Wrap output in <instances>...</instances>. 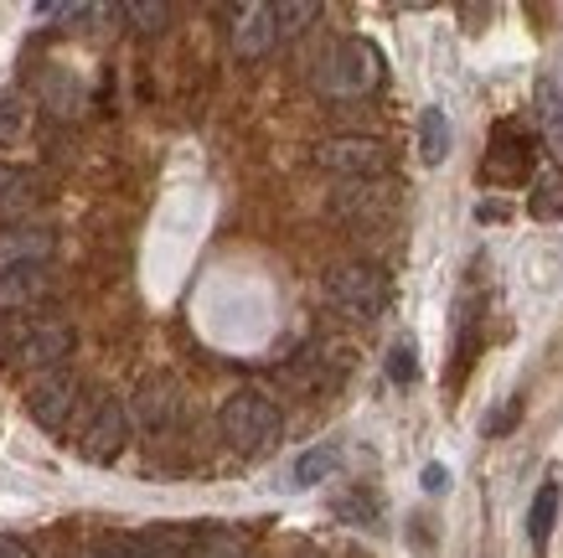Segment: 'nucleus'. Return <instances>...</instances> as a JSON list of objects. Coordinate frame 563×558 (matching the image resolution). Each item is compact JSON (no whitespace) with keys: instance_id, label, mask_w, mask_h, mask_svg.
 Listing matches in <instances>:
<instances>
[{"instance_id":"obj_1","label":"nucleus","mask_w":563,"mask_h":558,"mask_svg":"<svg viewBox=\"0 0 563 558\" xmlns=\"http://www.w3.org/2000/svg\"><path fill=\"white\" fill-rule=\"evenodd\" d=\"M218 429H222V440L233 445L239 456L258 460V456H269L274 445H279V435H285V414H279V404H274L269 393L239 389L228 404H222Z\"/></svg>"},{"instance_id":"obj_2","label":"nucleus","mask_w":563,"mask_h":558,"mask_svg":"<svg viewBox=\"0 0 563 558\" xmlns=\"http://www.w3.org/2000/svg\"><path fill=\"white\" fill-rule=\"evenodd\" d=\"M383 84V52L367 36H342L321 52L316 63V88L325 99H367Z\"/></svg>"},{"instance_id":"obj_3","label":"nucleus","mask_w":563,"mask_h":558,"mask_svg":"<svg viewBox=\"0 0 563 558\" xmlns=\"http://www.w3.org/2000/svg\"><path fill=\"white\" fill-rule=\"evenodd\" d=\"M0 362H11V368L21 372H52L63 368V357L73 352V326L57 321V316H26V321H16L11 331H5V341H0Z\"/></svg>"},{"instance_id":"obj_4","label":"nucleus","mask_w":563,"mask_h":558,"mask_svg":"<svg viewBox=\"0 0 563 558\" xmlns=\"http://www.w3.org/2000/svg\"><path fill=\"white\" fill-rule=\"evenodd\" d=\"M325 305L346 321H373L388 305V280L373 264H342V270L325 274Z\"/></svg>"},{"instance_id":"obj_5","label":"nucleus","mask_w":563,"mask_h":558,"mask_svg":"<svg viewBox=\"0 0 563 558\" xmlns=\"http://www.w3.org/2000/svg\"><path fill=\"white\" fill-rule=\"evenodd\" d=\"M316 166L342 176V182H373L388 171V151L383 140H367V135H336V140H321L316 145Z\"/></svg>"},{"instance_id":"obj_6","label":"nucleus","mask_w":563,"mask_h":558,"mask_svg":"<svg viewBox=\"0 0 563 558\" xmlns=\"http://www.w3.org/2000/svg\"><path fill=\"white\" fill-rule=\"evenodd\" d=\"M78 404V378L68 368H52V372H36L26 378V414H32L42 429H63Z\"/></svg>"},{"instance_id":"obj_7","label":"nucleus","mask_w":563,"mask_h":558,"mask_svg":"<svg viewBox=\"0 0 563 558\" xmlns=\"http://www.w3.org/2000/svg\"><path fill=\"white\" fill-rule=\"evenodd\" d=\"M124 440H130V408H124L120 398H99L84 424V435H78V456L103 466V460L120 456Z\"/></svg>"},{"instance_id":"obj_8","label":"nucleus","mask_w":563,"mask_h":558,"mask_svg":"<svg viewBox=\"0 0 563 558\" xmlns=\"http://www.w3.org/2000/svg\"><path fill=\"white\" fill-rule=\"evenodd\" d=\"M481 176H486L492 186H512V182H528V176H532V145L517 135L512 124H496L492 151H486Z\"/></svg>"},{"instance_id":"obj_9","label":"nucleus","mask_w":563,"mask_h":558,"mask_svg":"<svg viewBox=\"0 0 563 558\" xmlns=\"http://www.w3.org/2000/svg\"><path fill=\"white\" fill-rule=\"evenodd\" d=\"M181 419V389L172 378H145L135 389V424L145 435H166Z\"/></svg>"},{"instance_id":"obj_10","label":"nucleus","mask_w":563,"mask_h":558,"mask_svg":"<svg viewBox=\"0 0 563 558\" xmlns=\"http://www.w3.org/2000/svg\"><path fill=\"white\" fill-rule=\"evenodd\" d=\"M233 52H239L243 63H254L264 52L274 47V36H279V11L274 6H239L233 11Z\"/></svg>"},{"instance_id":"obj_11","label":"nucleus","mask_w":563,"mask_h":558,"mask_svg":"<svg viewBox=\"0 0 563 558\" xmlns=\"http://www.w3.org/2000/svg\"><path fill=\"white\" fill-rule=\"evenodd\" d=\"M47 254H52V228L47 222H11V228H0V270L47 264Z\"/></svg>"},{"instance_id":"obj_12","label":"nucleus","mask_w":563,"mask_h":558,"mask_svg":"<svg viewBox=\"0 0 563 558\" xmlns=\"http://www.w3.org/2000/svg\"><path fill=\"white\" fill-rule=\"evenodd\" d=\"M52 295V270L47 264H16L0 270V310H32L36 300Z\"/></svg>"},{"instance_id":"obj_13","label":"nucleus","mask_w":563,"mask_h":558,"mask_svg":"<svg viewBox=\"0 0 563 558\" xmlns=\"http://www.w3.org/2000/svg\"><path fill=\"white\" fill-rule=\"evenodd\" d=\"M36 171L26 166H0V228H11V222H32L26 212L36 207Z\"/></svg>"},{"instance_id":"obj_14","label":"nucleus","mask_w":563,"mask_h":558,"mask_svg":"<svg viewBox=\"0 0 563 558\" xmlns=\"http://www.w3.org/2000/svg\"><path fill=\"white\" fill-rule=\"evenodd\" d=\"M130 548H135V558H191V548H197V527H172V523L145 527Z\"/></svg>"},{"instance_id":"obj_15","label":"nucleus","mask_w":563,"mask_h":558,"mask_svg":"<svg viewBox=\"0 0 563 558\" xmlns=\"http://www.w3.org/2000/svg\"><path fill=\"white\" fill-rule=\"evenodd\" d=\"M559 502H563L559 475H548L543 486L532 491V507H528V538H532V548H538V554H543L548 538H553V523H559Z\"/></svg>"},{"instance_id":"obj_16","label":"nucleus","mask_w":563,"mask_h":558,"mask_svg":"<svg viewBox=\"0 0 563 558\" xmlns=\"http://www.w3.org/2000/svg\"><path fill=\"white\" fill-rule=\"evenodd\" d=\"M528 212L538 222H559L563 218V166H543L538 176H532Z\"/></svg>"},{"instance_id":"obj_17","label":"nucleus","mask_w":563,"mask_h":558,"mask_svg":"<svg viewBox=\"0 0 563 558\" xmlns=\"http://www.w3.org/2000/svg\"><path fill=\"white\" fill-rule=\"evenodd\" d=\"M342 471V445H316V450H306V456L295 460L290 471V486H321V481H331V475Z\"/></svg>"},{"instance_id":"obj_18","label":"nucleus","mask_w":563,"mask_h":558,"mask_svg":"<svg viewBox=\"0 0 563 558\" xmlns=\"http://www.w3.org/2000/svg\"><path fill=\"white\" fill-rule=\"evenodd\" d=\"M419 155H424V166H440L444 155H450V119L434 103L419 114Z\"/></svg>"},{"instance_id":"obj_19","label":"nucleus","mask_w":563,"mask_h":558,"mask_svg":"<svg viewBox=\"0 0 563 558\" xmlns=\"http://www.w3.org/2000/svg\"><path fill=\"white\" fill-rule=\"evenodd\" d=\"M331 512H336V517H346L352 527H377L373 491H346V496H336V502H331Z\"/></svg>"},{"instance_id":"obj_20","label":"nucleus","mask_w":563,"mask_h":558,"mask_svg":"<svg viewBox=\"0 0 563 558\" xmlns=\"http://www.w3.org/2000/svg\"><path fill=\"white\" fill-rule=\"evenodd\" d=\"M538 119L548 124V135L563 145V88L553 84V78H543V84H538Z\"/></svg>"},{"instance_id":"obj_21","label":"nucleus","mask_w":563,"mask_h":558,"mask_svg":"<svg viewBox=\"0 0 563 558\" xmlns=\"http://www.w3.org/2000/svg\"><path fill=\"white\" fill-rule=\"evenodd\" d=\"M26 99L21 94H0V145H11V140L26 135Z\"/></svg>"},{"instance_id":"obj_22","label":"nucleus","mask_w":563,"mask_h":558,"mask_svg":"<svg viewBox=\"0 0 563 558\" xmlns=\"http://www.w3.org/2000/svg\"><path fill=\"white\" fill-rule=\"evenodd\" d=\"M124 21L140 26V32H161V26H172V6H161V0H130Z\"/></svg>"},{"instance_id":"obj_23","label":"nucleus","mask_w":563,"mask_h":558,"mask_svg":"<svg viewBox=\"0 0 563 558\" xmlns=\"http://www.w3.org/2000/svg\"><path fill=\"white\" fill-rule=\"evenodd\" d=\"M388 378L398 383V389H409L413 378H419V352H413V341H398L388 352Z\"/></svg>"},{"instance_id":"obj_24","label":"nucleus","mask_w":563,"mask_h":558,"mask_svg":"<svg viewBox=\"0 0 563 558\" xmlns=\"http://www.w3.org/2000/svg\"><path fill=\"white\" fill-rule=\"evenodd\" d=\"M274 11H279V32H300V21H310L316 17V6H274Z\"/></svg>"},{"instance_id":"obj_25","label":"nucleus","mask_w":563,"mask_h":558,"mask_svg":"<svg viewBox=\"0 0 563 558\" xmlns=\"http://www.w3.org/2000/svg\"><path fill=\"white\" fill-rule=\"evenodd\" d=\"M88 558H135V548H130V543H120V538H103V543H93V548H88Z\"/></svg>"},{"instance_id":"obj_26","label":"nucleus","mask_w":563,"mask_h":558,"mask_svg":"<svg viewBox=\"0 0 563 558\" xmlns=\"http://www.w3.org/2000/svg\"><path fill=\"white\" fill-rule=\"evenodd\" d=\"M444 486H450V471H444L440 460H429L424 466V491H444Z\"/></svg>"},{"instance_id":"obj_27","label":"nucleus","mask_w":563,"mask_h":558,"mask_svg":"<svg viewBox=\"0 0 563 558\" xmlns=\"http://www.w3.org/2000/svg\"><path fill=\"white\" fill-rule=\"evenodd\" d=\"M517 414H522V404H507L501 414H492V424H486V435H501L507 424H517Z\"/></svg>"},{"instance_id":"obj_28","label":"nucleus","mask_w":563,"mask_h":558,"mask_svg":"<svg viewBox=\"0 0 563 558\" xmlns=\"http://www.w3.org/2000/svg\"><path fill=\"white\" fill-rule=\"evenodd\" d=\"M0 558H32L21 538H0Z\"/></svg>"}]
</instances>
